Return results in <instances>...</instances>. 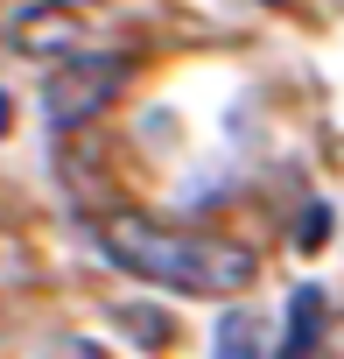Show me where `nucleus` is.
I'll use <instances>...</instances> for the list:
<instances>
[{"instance_id":"1","label":"nucleus","mask_w":344,"mask_h":359,"mask_svg":"<svg viewBox=\"0 0 344 359\" xmlns=\"http://www.w3.org/2000/svg\"><path fill=\"white\" fill-rule=\"evenodd\" d=\"M99 247L120 275L134 282H155V289H176V296H204V303H225V296H246L260 261L232 240H211V233H176L148 212H106L99 219Z\"/></svg>"},{"instance_id":"2","label":"nucleus","mask_w":344,"mask_h":359,"mask_svg":"<svg viewBox=\"0 0 344 359\" xmlns=\"http://www.w3.org/2000/svg\"><path fill=\"white\" fill-rule=\"evenodd\" d=\"M120 85H127V64L120 57H64L57 64V78H50V92H43V113H50V127L57 134H71V127H92L113 99H120Z\"/></svg>"},{"instance_id":"3","label":"nucleus","mask_w":344,"mask_h":359,"mask_svg":"<svg viewBox=\"0 0 344 359\" xmlns=\"http://www.w3.org/2000/svg\"><path fill=\"white\" fill-rule=\"evenodd\" d=\"M78 43H85V22L64 0H36L8 22V50H22V57H78Z\"/></svg>"},{"instance_id":"4","label":"nucleus","mask_w":344,"mask_h":359,"mask_svg":"<svg viewBox=\"0 0 344 359\" xmlns=\"http://www.w3.org/2000/svg\"><path fill=\"white\" fill-rule=\"evenodd\" d=\"M316 345H323V289H295L288 296V331H281L274 359H316Z\"/></svg>"},{"instance_id":"5","label":"nucleus","mask_w":344,"mask_h":359,"mask_svg":"<svg viewBox=\"0 0 344 359\" xmlns=\"http://www.w3.org/2000/svg\"><path fill=\"white\" fill-rule=\"evenodd\" d=\"M253 345H260V324H253V317H225V331H218V359H253Z\"/></svg>"},{"instance_id":"6","label":"nucleus","mask_w":344,"mask_h":359,"mask_svg":"<svg viewBox=\"0 0 344 359\" xmlns=\"http://www.w3.org/2000/svg\"><path fill=\"white\" fill-rule=\"evenodd\" d=\"M127 324H134V338H141V345H169V331H162V317H155V310H127Z\"/></svg>"},{"instance_id":"7","label":"nucleus","mask_w":344,"mask_h":359,"mask_svg":"<svg viewBox=\"0 0 344 359\" xmlns=\"http://www.w3.org/2000/svg\"><path fill=\"white\" fill-rule=\"evenodd\" d=\"M260 8H288V0H260Z\"/></svg>"},{"instance_id":"8","label":"nucleus","mask_w":344,"mask_h":359,"mask_svg":"<svg viewBox=\"0 0 344 359\" xmlns=\"http://www.w3.org/2000/svg\"><path fill=\"white\" fill-rule=\"evenodd\" d=\"M0 127H8V106H0Z\"/></svg>"},{"instance_id":"9","label":"nucleus","mask_w":344,"mask_h":359,"mask_svg":"<svg viewBox=\"0 0 344 359\" xmlns=\"http://www.w3.org/2000/svg\"><path fill=\"white\" fill-rule=\"evenodd\" d=\"M64 8H78V0H64Z\"/></svg>"}]
</instances>
